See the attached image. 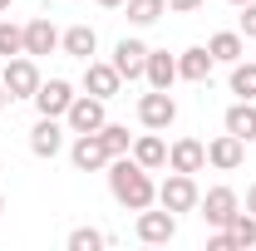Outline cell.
<instances>
[{
  "instance_id": "obj_35",
  "label": "cell",
  "mask_w": 256,
  "mask_h": 251,
  "mask_svg": "<svg viewBox=\"0 0 256 251\" xmlns=\"http://www.w3.org/2000/svg\"><path fill=\"white\" fill-rule=\"evenodd\" d=\"M0 212H5V192H0Z\"/></svg>"
},
{
  "instance_id": "obj_29",
  "label": "cell",
  "mask_w": 256,
  "mask_h": 251,
  "mask_svg": "<svg viewBox=\"0 0 256 251\" xmlns=\"http://www.w3.org/2000/svg\"><path fill=\"white\" fill-rule=\"evenodd\" d=\"M207 251H236V242H232V232H226V226H217V236L207 242Z\"/></svg>"
},
{
  "instance_id": "obj_15",
  "label": "cell",
  "mask_w": 256,
  "mask_h": 251,
  "mask_svg": "<svg viewBox=\"0 0 256 251\" xmlns=\"http://www.w3.org/2000/svg\"><path fill=\"white\" fill-rule=\"evenodd\" d=\"M64 148V128H60V118H40V124L30 128V153L34 158H54Z\"/></svg>"
},
{
  "instance_id": "obj_26",
  "label": "cell",
  "mask_w": 256,
  "mask_h": 251,
  "mask_svg": "<svg viewBox=\"0 0 256 251\" xmlns=\"http://www.w3.org/2000/svg\"><path fill=\"white\" fill-rule=\"evenodd\" d=\"M98 138H104V148L118 158V153H133V133H128L124 124H104L98 128Z\"/></svg>"
},
{
  "instance_id": "obj_24",
  "label": "cell",
  "mask_w": 256,
  "mask_h": 251,
  "mask_svg": "<svg viewBox=\"0 0 256 251\" xmlns=\"http://www.w3.org/2000/svg\"><path fill=\"white\" fill-rule=\"evenodd\" d=\"M226 232H232V242H236V251L256 246V217H252V212H236V217L226 222Z\"/></svg>"
},
{
  "instance_id": "obj_11",
  "label": "cell",
  "mask_w": 256,
  "mask_h": 251,
  "mask_svg": "<svg viewBox=\"0 0 256 251\" xmlns=\"http://www.w3.org/2000/svg\"><path fill=\"white\" fill-rule=\"evenodd\" d=\"M197 207H202L207 226H226V222H232L236 212H242V197H236L232 188H212L207 197H202V202H197Z\"/></svg>"
},
{
  "instance_id": "obj_5",
  "label": "cell",
  "mask_w": 256,
  "mask_h": 251,
  "mask_svg": "<svg viewBox=\"0 0 256 251\" xmlns=\"http://www.w3.org/2000/svg\"><path fill=\"white\" fill-rule=\"evenodd\" d=\"M108 148H104V138L98 133H74V143H69V162L79 168V172H98V168H108Z\"/></svg>"
},
{
  "instance_id": "obj_27",
  "label": "cell",
  "mask_w": 256,
  "mask_h": 251,
  "mask_svg": "<svg viewBox=\"0 0 256 251\" xmlns=\"http://www.w3.org/2000/svg\"><path fill=\"white\" fill-rule=\"evenodd\" d=\"M114 236H104V232H94V226H74L69 232V251H98V246H108Z\"/></svg>"
},
{
  "instance_id": "obj_2",
  "label": "cell",
  "mask_w": 256,
  "mask_h": 251,
  "mask_svg": "<svg viewBox=\"0 0 256 251\" xmlns=\"http://www.w3.org/2000/svg\"><path fill=\"white\" fill-rule=\"evenodd\" d=\"M0 84H5V94H10V98H34V89H40V64H34V54H15V60H5Z\"/></svg>"
},
{
  "instance_id": "obj_3",
  "label": "cell",
  "mask_w": 256,
  "mask_h": 251,
  "mask_svg": "<svg viewBox=\"0 0 256 251\" xmlns=\"http://www.w3.org/2000/svg\"><path fill=\"white\" fill-rule=\"evenodd\" d=\"M158 202L168 212H197V202H202L197 178H192V172H168V182L158 188Z\"/></svg>"
},
{
  "instance_id": "obj_4",
  "label": "cell",
  "mask_w": 256,
  "mask_h": 251,
  "mask_svg": "<svg viewBox=\"0 0 256 251\" xmlns=\"http://www.w3.org/2000/svg\"><path fill=\"white\" fill-rule=\"evenodd\" d=\"M69 104H74L69 79H40V89H34V108H40V118H64Z\"/></svg>"
},
{
  "instance_id": "obj_1",
  "label": "cell",
  "mask_w": 256,
  "mask_h": 251,
  "mask_svg": "<svg viewBox=\"0 0 256 251\" xmlns=\"http://www.w3.org/2000/svg\"><path fill=\"white\" fill-rule=\"evenodd\" d=\"M108 192H114V202L128 207V212H143V207H153L158 202V188H153V178H148V168L138 162V158H108Z\"/></svg>"
},
{
  "instance_id": "obj_28",
  "label": "cell",
  "mask_w": 256,
  "mask_h": 251,
  "mask_svg": "<svg viewBox=\"0 0 256 251\" xmlns=\"http://www.w3.org/2000/svg\"><path fill=\"white\" fill-rule=\"evenodd\" d=\"M242 40H256V0L242 5Z\"/></svg>"
},
{
  "instance_id": "obj_16",
  "label": "cell",
  "mask_w": 256,
  "mask_h": 251,
  "mask_svg": "<svg viewBox=\"0 0 256 251\" xmlns=\"http://www.w3.org/2000/svg\"><path fill=\"white\" fill-rule=\"evenodd\" d=\"M222 124H226V133H236L242 143H256V104L252 98H236V104L226 108Z\"/></svg>"
},
{
  "instance_id": "obj_19",
  "label": "cell",
  "mask_w": 256,
  "mask_h": 251,
  "mask_svg": "<svg viewBox=\"0 0 256 251\" xmlns=\"http://www.w3.org/2000/svg\"><path fill=\"white\" fill-rule=\"evenodd\" d=\"M143 79H148L153 89H172V79H178V60H172L168 50H148V69H143Z\"/></svg>"
},
{
  "instance_id": "obj_14",
  "label": "cell",
  "mask_w": 256,
  "mask_h": 251,
  "mask_svg": "<svg viewBox=\"0 0 256 251\" xmlns=\"http://www.w3.org/2000/svg\"><path fill=\"white\" fill-rule=\"evenodd\" d=\"M212 50L207 44H197V50H182L178 54V79H188V84H207L212 79Z\"/></svg>"
},
{
  "instance_id": "obj_34",
  "label": "cell",
  "mask_w": 256,
  "mask_h": 251,
  "mask_svg": "<svg viewBox=\"0 0 256 251\" xmlns=\"http://www.w3.org/2000/svg\"><path fill=\"white\" fill-rule=\"evenodd\" d=\"M10 5H15V0H0V15H5V10H10Z\"/></svg>"
},
{
  "instance_id": "obj_32",
  "label": "cell",
  "mask_w": 256,
  "mask_h": 251,
  "mask_svg": "<svg viewBox=\"0 0 256 251\" xmlns=\"http://www.w3.org/2000/svg\"><path fill=\"white\" fill-rule=\"evenodd\" d=\"M98 5H104V10H118V5H124V0H98Z\"/></svg>"
},
{
  "instance_id": "obj_31",
  "label": "cell",
  "mask_w": 256,
  "mask_h": 251,
  "mask_svg": "<svg viewBox=\"0 0 256 251\" xmlns=\"http://www.w3.org/2000/svg\"><path fill=\"white\" fill-rule=\"evenodd\" d=\"M246 212H252V217H256V182H252V188H246Z\"/></svg>"
},
{
  "instance_id": "obj_17",
  "label": "cell",
  "mask_w": 256,
  "mask_h": 251,
  "mask_svg": "<svg viewBox=\"0 0 256 251\" xmlns=\"http://www.w3.org/2000/svg\"><path fill=\"white\" fill-rule=\"evenodd\" d=\"M60 50L69 54V60H94V50H98V34L89 30V25H69V30L60 34Z\"/></svg>"
},
{
  "instance_id": "obj_8",
  "label": "cell",
  "mask_w": 256,
  "mask_h": 251,
  "mask_svg": "<svg viewBox=\"0 0 256 251\" xmlns=\"http://www.w3.org/2000/svg\"><path fill=\"white\" fill-rule=\"evenodd\" d=\"M172 236H178V212H168V207H162V212H148V207L138 212V242L168 246Z\"/></svg>"
},
{
  "instance_id": "obj_9",
  "label": "cell",
  "mask_w": 256,
  "mask_h": 251,
  "mask_svg": "<svg viewBox=\"0 0 256 251\" xmlns=\"http://www.w3.org/2000/svg\"><path fill=\"white\" fill-rule=\"evenodd\" d=\"M118 84H124V74L114 69V60L108 64H98V60H84V94H94V98H108L118 94Z\"/></svg>"
},
{
  "instance_id": "obj_12",
  "label": "cell",
  "mask_w": 256,
  "mask_h": 251,
  "mask_svg": "<svg viewBox=\"0 0 256 251\" xmlns=\"http://www.w3.org/2000/svg\"><path fill=\"white\" fill-rule=\"evenodd\" d=\"M114 69H118L124 79H143V69H148V44L124 34V40L114 44Z\"/></svg>"
},
{
  "instance_id": "obj_7",
  "label": "cell",
  "mask_w": 256,
  "mask_h": 251,
  "mask_svg": "<svg viewBox=\"0 0 256 251\" xmlns=\"http://www.w3.org/2000/svg\"><path fill=\"white\" fill-rule=\"evenodd\" d=\"M172 118H178V104H172V94L168 89H153V94L138 98V124L143 128H172Z\"/></svg>"
},
{
  "instance_id": "obj_21",
  "label": "cell",
  "mask_w": 256,
  "mask_h": 251,
  "mask_svg": "<svg viewBox=\"0 0 256 251\" xmlns=\"http://www.w3.org/2000/svg\"><path fill=\"white\" fill-rule=\"evenodd\" d=\"M207 50H212V60L217 64H236L242 54H246V44H242V30H222L207 40Z\"/></svg>"
},
{
  "instance_id": "obj_18",
  "label": "cell",
  "mask_w": 256,
  "mask_h": 251,
  "mask_svg": "<svg viewBox=\"0 0 256 251\" xmlns=\"http://www.w3.org/2000/svg\"><path fill=\"white\" fill-rule=\"evenodd\" d=\"M60 50V30L40 15V20H30L25 25V54H54Z\"/></svg>"
},
{
  "instance_id": "obj_10",
  "label": "cell",
  "mask_w": 256,
  "mask_h": 251,
  "mask_svg": "<svg viewBox=\"0 0 256 251\" xmlns=\"http://www.w3.org/2000/svg\"><path fill=\"white\" fill-rule=\"evenodd\" d=\"M242 158H246V143H242L236 133H217V138L207 143V162H212L217 172H236Z\"/></svg>"
},
{
  "instance_id": "obj_22",
  "label": "cell",
  "mask_w": 256,
  "mask_h": 251,
  "mask_svg": "<svg viewBox=\"0 0 256 251\" xmlns=\"http://www.w3.org/2000/svg\"><path fill=\"white\" fill-rule=\"evenodd\" d=\"M232 94H236V98H256V64L252 60L232 64Z\"/></svg>"
},
{
  "instance_id": "obj_23",
  "label": "cell",
  "mask_w": 256,
  "mask_h": 251,
  "mask_svg": "<svg viewBox=\"0 0 256 251\" xmlns=\"http://www.w3.org/2000/svg\"><path fill=\"white\" fill-rule=\"evenodd\" d=\"M128 20L133 25H153V20H162V10H168V0H124Z\"/></svg>"
},
{
  "instance_id": "obj_13",
  "label": "cell",
  "mask_w": 256,
  "mask_h": 251,
  "mask_svg": "<svg viewBox=\"0 0 256 251\" xmlns=\"http://www.w3.org/2000/svg\"><path fill=\"white\" fill-rule=\"evenodd\" d=\"M168 168H172V172H202V168H207V143L178 138V143L168 148Z\"/></svg>"
},
{
  "instance_id": "obj_33",
  "label": "cell",
  "mask_w": 256,
  "mask_h": 251,
  "mask_svg": "<svg viewBox=\"0 0 256 251\" xmlns=\"http://www.w3.org/2000/svg\"><path fill=\"white\" fill-rule=\"evenodd\" d=\"M5 104H10V94H5V84H0V108H5Z\"/></svg>"
},
{
  "instance_id": "obj_6",
  "label": "cell",
  "mask_w": 256,
  "mask_h": 251,
  "mask_svg": "<svg viewBox=\"0 0 256 251\" xmlns=\"http://www.w3.org/2000/svg\"><path fill=\"white\" fill-rule=\"evenodd\" d=\"M64 124H69V133H98V128L108 124V118H104V98H94V94H74L69 114H64Z\"/></svg>"
},
{
  "instance_id": "obj_36",
  "label": "cell",
  "mask_w": 256,
  "mask_h": 251,
  "mask_svg": "<svg viewBox=\"0 0 256 251\" xmlns=\"http://www.w3.org/2000/svg\"><path fill=\"white\" fill-rule=\"evenodd\" d=\"M232 5H246V0H232Z\"/></svg>"
},
{
  "instance_id": "obj_30",
  "label": "cell",
  "mask_w": 256,
  "mask_h": 251,
  "mask_svg": "<svg viewBox=\"0 0 256 251\" xmlns=\"http://www.w3.org/2000/svg\"><path fill=\"white\" fill-rule=\"evenodd\" d=\"M202 0H168V10H178V15H188V10H197Z\"/></svg>"
},
{
  "instance_id": "obj_25",
  "label": "cell",
  "mask_w": 256,
  "mask_h": 251,
  "mask_svg": "<svg viewBox=\"0 0 256 251\" xmlns=\"http://www.w3.org/2000/svg\"><path fill=\"white\" fill-rule=\"evenodd\" d=\"M15 54H25V25L0 20V60H15Z\"/></svg>"
},
{
  "instance_id": "obj_20",
  "label": "cell",
  "mask_w": 256,
  "mask_h": 251,
  "mask_svg": "<svg viewBox=\"0 0 256 251\" xmlns=\"http://www.w3.org/2000/svg\"><path fill=\"white\" fill-rule=\"evenodd\" d=\"M133 158H138V162H143L148 172L168 162V143L158 138V128H153V133H143V138H133Z\"/></svg>"
}]
</instances>
